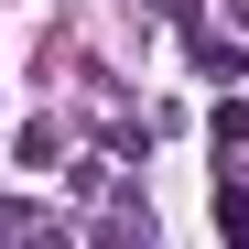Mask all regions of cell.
I'll return each instance as SVG.
<instances>
[{
	"instance_id": "cell-1",
	"label": "cell",
	"mask_w": 249,
	"mask_h": 249,
	"mask_svg": "<svg viewBox=\"0 0 249 249\" xmlns=\"http://www.w3.org/2000/svg\"><path fill=\"white\" fill-rule=\"evenodd\" d=\"M206 141H217V152H249V108L217 98V108H206Z\"/></svg>"
},
{
	"instance_id": "cell-2",
	"label": "cell",
	"mask_w": 249,
	"mask_h": 249,
	"mask_svg": "<svg viewBox=\"0 0 249 249\" xmlns=\"http://www.w3.org/2000/svg\"><path fill=\"white\" fill-rule=\"evenodd\" d=\"M217 228H228V238H249V184H217Z\"/></svg>"
},
{
	"instance_id": "cell-3",
	"label": "cell",
	"mask_w": 249,
	"mask_h": 249,
	"mask_svg": "<svg viewBox=\"0 0 249 249\" xmlns=\"http://www.w3.org/2000/svg\"><path fill=\"white\" fill-rule=\"evenodd\" d=\"M228 33H249V0H228Z\"/></svg>"
}]
</instances>
